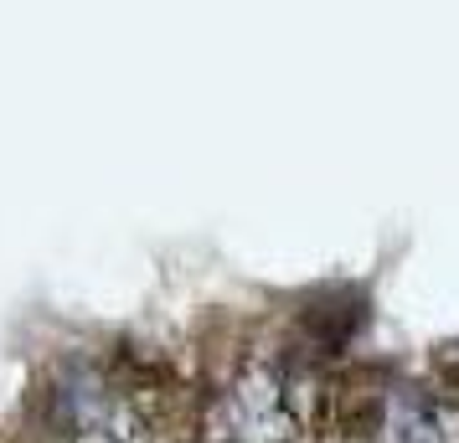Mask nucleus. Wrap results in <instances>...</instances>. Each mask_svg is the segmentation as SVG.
I'll list each match as a JSON object with an SVG mask.
<instances>
[{
	"label": "nucleus",
	"mask_w": 459,
	"mask_h": 443,
	"mask_svg": "<svg viewBox=\"0 0 459 443\" xmlns=\"http://www.w3.org/2000/svg\"><path fill=\"white\" fill-rule=\"evenodd\" d=\"M228 418L248 443H284L294 433L290 397H284V387H279L269 371H253V377H243L232 387Z\"/></svg>",
	"instance_id": "1"
}]
</instances>
